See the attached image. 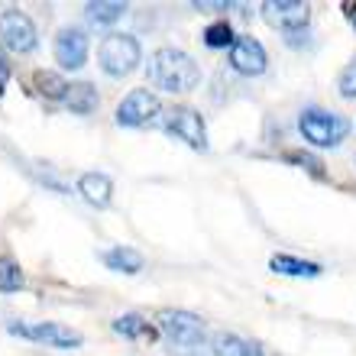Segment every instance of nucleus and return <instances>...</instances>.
<instances>
[{"label":"nucleus","instance_id":"4468645a","mask_svg":"<svg viewBox=\"0 0 356 356\" xmlns=\"http://www.w3.org/2000/svg\"><path fill=\"white\" fill-rule=\"evenodd\" d=\"M101 259H104L107 269L123 272V275H136V272H143V266H146L143 253L140 250H133V246H113V250H104Z\"/></svg>","mask_w":356,"mask_h":356},{"label":"nucleus","instance_id":"aec40b11","mask_svg":"<svg viewBox=\"0 0 356 356\" xmlns=\"http://www.w3.org/2000/svg\"><path fill=\"white\" fill-rule=\"evenodd\" d=\"M113 327V334H120V337H127V340H136V337H152V330H149V324H146V318H140V314H123V318H117L111 324Z\"/></svg>","mask_w":356,"mask_h":356},{"label":"nucleus","instance_id":"393cba45","mask_svg":"<svg viewBox=\"0 0 356 356\" xmlns=\"http://www.w3.org/2000/svg\"><path fill=\"white\" fill-rule=\"evenodd\" d=\"M7 81H10V65H7V56L0 52V94L7 91Z\"/></svg>","mask_w":356,"mask_h":356},{"label":"nucleus","instance_id":"20e7f679","mask_svg":"<svg viewBox=\"0 0 356 356\" xmlns=\"http://www.w3.org/2000/svg\"><path fill=\"white\" fill-rule=\"evenodd\" d=\"M298 130L311 146H318V149H334V146H340V143L347 140L350 120H343V117L334 111L308 107V111L298 113Z\"/></svg>","mask_w":356,"mask_h":356},{"label":"nucleus","instance_id":"f257e3e1","mask_svg":"<svg viewBox=\"0 0 356 356\" xmlns=\"http://www.w3.org/2000/svg\"><path fill=\"white\" fill-rule=\"evenodd\" d=\"M146 75H149L152 85L162 88V91H169V94H185L201 85V68H197V62L175 46L156 49L149 56Z\"/></svg>","mask_w":356,"mask_h":356},{"label":"nucleus","instance_id":"4be33fe9","mask_svg":"<svg viewBox=\"0 0 356 356\" xmlns=\"http://www.w3.org/2000/svg\"><path fill=\"white\" fill-rule=\"evenodd\" d=\"M285 162L291 165H301L305 172H311L314 178H324V169H321V159H314L311 152H301V149H289L285 152Z\"/></svg>","mask_w":356,"mask_h":356},{"label":"nucleus","instance_id":"6e6552de","mask_svg":"<svg viewBox=\"0 0 356 356\" xmlns=\"http://www.w3.org/2000/svg\"><path fill=\"white\" fill-rule=\"evenodd\" d=\"M165 130L181 140L185 146L191 149L204 152L207 149V127H204V117L195 111V107H172L169 117H165Z\"/></svg>","mask_w":356,"mask_h":356},{"label":"nucleus","instance_id":"f03ea898","mask_svg":"<svg viewBox=\"0 0 356 356\" xmlns=\"http://www.w3.org/2000/svg\"><path fill=\"white\" fill-rule=\"evenodd\" d=\"M156 327L165 340H169V350L175 356H207V343H211V334H207V324L191 311L181 308H165L159 311L156 318Z\"/></svg>","mask_w":356,"mask_h":356},{"label":"nucleus","instance_id":"f8f14e48","mask_svg":"<svg viewBox=\"0 0 356 356\" xmlns=\"http://www.w3.org/2000/svg\"><path fill=\"white\" fill-rule=\"evenodd\" d=\"M78 191L91 207H107L113 201V181L104 172H85L78 178Z\"/></svg>","mask_w":356,"mask_h":356},{"label":"nucleus","instance_id":"9b49d317","mask_svg":"<svg viewBox=\"0 0 356 356\" xmlns=\"http://www.w3.org/2000/svg\"><path fill=\"white\" fill-rule=\"evenodd\" d=\"M52 52H56V62L62 68L78 72V68L88 62V36H85V29H78V26L58 29L56 42H52Z\"/></svg>","mask_w":356,"mask_h":356},{"label":"nucleus","instance_id":"f3484780","mask_svg":"<svg viewBox=\"0 0 356 356\" xmlns=\"http://www.w3.org/2000/svg\"><path fill=\"white\" fill-rule=\"evenodd\" d=\"M97 104H101V97H97L94 85H88V81H78V85L68 88L65 107L72 113H78V117H88V113H94V111H97Z\"/></svg>","mask_w":356,"mask_h":356},{"label":"nucleus","instance_id":"412c9836","mask_svg":"<svg viewBox=\"0 0 356 356\" xmlns=\"http://www.w3.org/2000/svg\"><path fill=\"white\" fill-rule=\"evenodd\" d=\"M23 285H26V279H23L19 263L10 256H0V291H19Z\"/></svg>","mask_w":356,"mask_h":356},{"label":"nucleus","instance_id":"39448f33","mask_svg":"<svg viewBox=\"0 0 356 356\" xmlns=\"http://www.w3.org/2000/svg\"><path fill=\"white\" fill-rule=\"evenodd\" d=\"M10 334H17L23 340H33V343H42V347H56V350H78L85 343V337L78 330L65 327V324H56V321H33V324H7Z\"/></svg>","mask_w":356,"mask_h":356},{"label":"nucleus","instance_id":"dca6fc26","mask_svg":"<svg viewBox=\"0 0 356 356\" xmlns=\"http://www.w3.org/2000/svg\"><path fill=\"white\" fill-rule=\"evenodd\" d=\"M33 88H36L39 97H46V101H65L68 97V81L58 72H49V68H39L33 72Z\"/></svg>","mask_w":356,"mask_h":356},{"label":"nucleus","instance_id":"a878e982","mask_svg":"<svg viewBox=\"0 0 356 356\" xmlns=\"http://www.w3.org/2000/svg\"><path fill=\"white\" fill-rule=\"evenodd\" d=\"M343 10H347V19L353 23V29H356V0L353 3H343Z\"/></svg>","mask_w":356,"mask_h":356},{"label":"nucleus","instance_id":"ddd939ff","mask_svg":"<svg viewBox=\"0 0 356 356\" xmlns=\"http://www.w3.org/2000/svg\"><path fill=\"white\" fill-rule=\"evenodd\" d=\"M207 356H263V347L236 337V334H211Z\"/></svg>","mask_w":356,"mask_h":356},{"label":"nucleus","instance_id":"0eeeda50","mask_svg":"<svg viewBox=\"0 0 356 356\" xmlns=\"http://www.w3.org/2000/svg\"><path fill=\"white\" fill-rule=\"evenodd\" d=\"M259 10H263L266 23L272 29H282L285 36L308 29V23H311V7L308 3H298V0H266Z\"/></svg>","mask_w":356,"mask_h":356},{"label":"nucleus","instance_id":"9d476101","mask_svg":"<svg viewBox=\"0 0 356 356\" xmlns=\"http://www.w3.org/2000/svg\"><path fill=\"white\" fill-rule=\"evenodd\" d=\"M266 65H269V56H266L263 42L256 36H250V33H246V36H236L234 49H230V68L246 78H256L266 72Z\"/></svg>","mask_w":356,"mask_h":356},{"label":"nucleus","instance_id":"423d86ee","mask_svg":"<svg viewBox=\"0 0 356 356\" xmlns=\"http://www.w3.org/2000/svg\"><path fill=\"white\" fill-rule=\"evenodd\" d=\"M39 42L36 23L23 13V10H3L0 13V46L13 52V56H26Z\"/></svg>","mask_w":356,"mask_h":356},{"label":"nucleus","instance_id":"6ab92c4d","mask_svg":"<svg viewBox=\"0 0 356 356\" xmlns=\"http://www.w3.org/2000/svg\"><path fill=\"white\" fill-rule=\"evenodd\" d=\"M234 42H236V33L227 19H217V23H211V26L204 29L207 49H234Z\"/></svg>","mask_w":356,"mask_h":356},{"label":"nucleus","instance_id":"5701e85b","mask_svg":"<svg viewBox=\"0 0 356 356\" xmlns=\"http://www.w3.org/2000/svg\"><path fill=\"white\" fill-rule=\"evenodd\" d=\"M337 91H340V97H343V101H353V97H356V58L350 62L347 68H343V72H340Z\"/></svg>","mask_w":356,"mask_h":356},{"label":"nucleus","instance_id":"7ed1b4c3","mask_svg":"<svg viewBox=\"0 0 356 356\" xmlns=\"http://www.w3.org/2000/svg\"><path fill=\"white\" fill-rule=\"evenodd\" d=\"M97 62L111 78H127L133 75L143 62V46L140 39L130 33H111L101 39L97 46Z\"/></svg>","mask_w":356,"mask_h":356},{"label":"nucleus","instance_id":"2eb2a0df","mask_svg":"<svg viewBox=\"0 0 356 356\" xmlns=\"http://www.w3.org/2000/svg\"><path fill=\"white\" fill-rule=\"evenodd\" d=\"M269 269L279 272V275H291V279H318L321 266L311 263V259H298V256H289V253H275L269 259Z\"/></svg>","mask_w":356,"mask_h":356},{"label":"nucleus","instance_id":"1a4fd4ad","mask_svg":"<svg viewBox=\"0 0 356 356\" xmlns=\"http://www.w3.org/2000/svg\"><path fill=\"white\" fill-rule=\"evenodd\" d=\"M159 113H162L159 97L152 91H146V88H136V91H130L117 104V113H113V117H117L120 127H146V123H152Z\"/></svg>","mask_w":356,"mask_h":356},{"label":"nucleus","instance_id":"a211bd4d","mask_svg":"<svg viewBox=\"0 0 356 356\" xmlns=\"http://www.w3.org/2000/svg\"><path fill=\"white\" fill-rule=\"evenodd\" d=\"M127 13V3H117V0H91L85 3V17L91 26H111Z\"/></svg>","mask_w":356,"mask_h":356},{"label":"nucleus","instance_id":"b1692460","mask_svg":"<svg viewBox=\"0 0 356 356\" xmlns=\"http://www.w3.org/2000/svg\"><path fill=\"white\" fill-rule=\"evenodd\" d=\"M191 7H195L197 13H220V10H230L234 3H207V0H195Z\"/></svg>","mask_w":356,"mask_h":356}]
</instances>
